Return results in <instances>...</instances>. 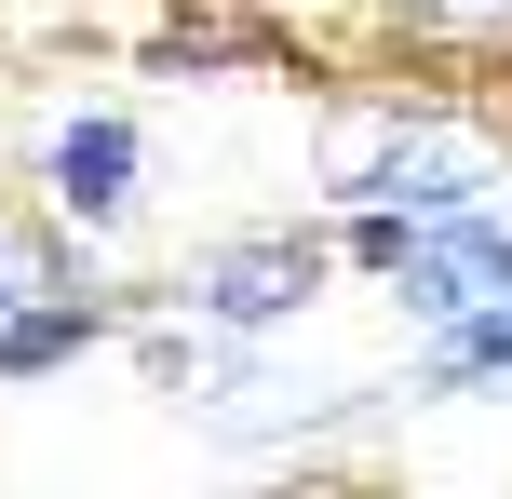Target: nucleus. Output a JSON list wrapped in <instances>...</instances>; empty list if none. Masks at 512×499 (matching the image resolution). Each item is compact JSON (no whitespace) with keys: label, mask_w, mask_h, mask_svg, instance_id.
I'll list each match as a JSON object with an SVG mask.
<instances>
[{"label":"nucleus","mask_w":512,"mask_h":499,"mask_svg":"<svg viewBox=\"0 0 512 499\" xmlns=\"http://www.w3.org/2000/svg\"><path fill=\"white\" fill-rule=\"evenodd\" d=\"M122 176H135V135L122 122H68V135H54V203H68V216H122Z\"/></svg>","instance_id":"3"},{"label":"nucleus","mask_w":512,"mask_h":499,"mask_svg":"<svg viewBox=\"0 0 512 499\" xmlns=\"http://www.w3.org/2000/svg\"><path fill=\"white\" fill-rule=\"evenodd\" d=\"M68 338H95V311L68 297L54 243H27L14 216H0V365H54Z\"/></svg>","instance_id":"1"},{"label":"nucleus","mask_w":512,"mask_h":499,"mask_svg":"<svg viewBox=\"0 0 512 499\" xmlns=\"http://www.w3.org/2000/svg\"><path fill=\"white\" fill-rule=\"evenodd\" d=\"M310 284H324L310 243H230V257L189 270V311H216V324H283V311H310Z\"/></svg>","instance_id":"2"},{"label":"nucleus","mask_w":512,"mask_h":499,"mask_svg":"<svg viewBox=\"0 0 512 499\" xmlns=\"http://www.w3.org/2000/svg\"><path fill=\"white\" fill-rule=\"evenodd\" d=\"M432 27H459V41H486V27H512V0H418Z\"/></svg>","instance_id":"4"}]
</instances>
